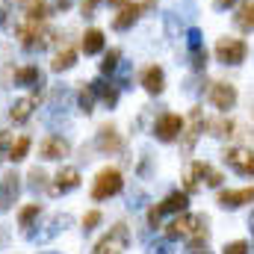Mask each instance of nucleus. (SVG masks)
Wrapping results in <instances>:
<instances>
[{
    "instance_id": "1",
    "label": "nucleus",
    "mask_w": 254,
    "mask_h": 254,
    "mask_svg": "<svg viewBox=\"0 0 254 254\" xmlns=\"http://www.w3.org/2000/svg\"><path fill=\"white\" fill-rule=\"evenodd\" d=\"M210 231H207V216L201 213H181L169 228H166V240H187V243H207Z\"/></svg>"
},
{
    "instance_id": "38",
    "label": "nucleus",
    "mask_w": 254,
    "mask_h": 254,
    "mask_svg": "<svg viewBox=\"0 0 254 254\" xmlns=\"http://www.w3.org/2000/svg\"><path fill=\"white\" fill-rule=\"evenodd\" d=\"M160 219H163V216H160V210H157V207H151V213H148V225H151V228H160Z\"/></svg>"
},
{
    "instance_id": "28",
    "label": "nucleus",
    "mask_w": 254,
    "mask_h": 254,
    "mask_svg": "<svg viewBox=\"0 0 254 254\" xmlns=\"http://www.w3.org/2000/svg\"><path fill=\"white\" fill-rule=\"evenodd\" d=\"M77 104H80V113H92L95 110V89L92 86H86V89H80V95H77Z\"/></svg>"
},
{
    "instance_id": "13",
    "label": "nucleus",
    "mask_w": 254,
    "mask_h": 254,
    "mask_svg": "<svg viewBox=\"0 0 254 254\" xmlns=\"http://www.w3.org/2000/svg\"><path fill=\"white\" fill-rule=\"evenodd\" d=\"M68 151H71V145H68V139H63V136H48L42 142V148H39L42 160H63V157H68Z\"/></svg>"
},
{
    "instance_id": "14",
    "label": "nucleus",
    "mask_w": 254,
    "mask_h": 254,
    "mask_svg": "<svg viewBox=\"0 0 254 254\" xmlns=\"http://www.w3.org/2000/svg\"><path fill=\"white\" fill-rule=\"evenodd\" d=\"M142 89H145L148 95H160V92L166 89V74H163L160 65H151V68L142 71Z\"/></svg>"
},
{
    "instance_id": "20",
    "label": "nucleus",
    "mask_w": 254,
    "mask_h": 254,
    "mask_svg": "<svg viewBox=\"0 0 254 254\" xmlns=\"http://www.w3.org/2000/svg\"><path fill=\"white\" fill-rule=\"evenodd\" d=\"M237 27L240 30H246V33H254V0H249V3H243L240 6V12H237Z\"/></svg>"
},
{
    "instance_id": "35",
    "label": "nucleus",
    "mask_w": 254,
    "mask_h": 254,
    "mask_svg": "<svg viewBox=\"0 0 254 254\" xmlns=\"http://www.w3.org/2000/svg\"><path fill=\"white\" fill-rule=\"evenodd\" d=\"M213 130H216L213 136H231V130H234V122H225V119H222V122H216V125H213Z\"/></svg>"
},
{
    "instance_id": "29",
    "label": "nucleus",
    "mask_w": 254,
    "mask_h": 254,
    "mask_svg": "<svg viewBox=\"0 0 254 254\" xmlns=\"http://www.w3.org/2000/svg\"><path fill=\"white\" fill-rule=\"evenodd\" d=\"M190 63H192L195 71H204V68H207V51H204V45L190 48Z\"/></svg>"
},
{
    "instance_id": "37",
    "label": "nucleus",
    "mask_w": 254,
    "mask_h": 254,
    "mask_svg": "<svg viewBox=\"0 0 254 254\" xmlns=\"http://www.w3.org/2000/svg\"><path fill=\"white\" fill-rule=\"evenodd\" d=\"M9 145H12V136H9L6 130H0V160L9 154Z\"/></svg>"
},
{
    "instance_id": "26",
    "label": "nucleus",
    "mask_w": 254,
    "mask_h": 254,
    "mask_svg": "<svg viewBox=\"0 0 254 254\" xmlns=\"http://www.w3.org/2000/svg\"><path fill=\"white\" fill-rule=\"evenodd\" d=\"M21 6H27V18L30 21H42L45 18V0H15Z\"/></svg>"
},
{
    "instance_id": "45",
    "label": "nucleus",
    "mask_w": 254,
    "mask_h": 254,
    "mask_svg": "<svg viewBox=\"0 0 254 254\" xmlns=\"http://www.w3.org/2000/svg\"><path fill=\"white\" fill-rule=\"evenodd\" d=\"M42 254H57V252H42Z\"/></svg>"
},
{
    "instance_id": "42",
    "label": "nucleus",
    "mask_w": 254,
    "mask_h": 254,
    "mask_svg": "<svg viewBox=\"0 0 254 254\" xmlns=\"http://www.w3.org/2000/svg\"><path fill=\"white\" fill-rule=\"evenodd\" d=\"M68 6H71V0H57V9H60V12H65Z\"/></svg>"
},
{
    "instance_id": "24",
    "label": "nucleus",
    "mask_w": 254,
    "mask_h": 254,
    "mask_svg": "<svg viewBox=\"0 0 254 254\" xmlns=\"http://www.w3.org/2000/svg\"><path fill=\"white\" fill-rule=\"evenodd\" d=\"M74 63H77V51H74V48H63V51L54 57L51 68H54V71H68Z\"/></svg>"
},
{
    "instance_id": "5",
    "label": "nucleus",
    "mask_w": 254,
    "mask_h": 254,
    "mask_svg": "<svg viewBox=\"0 0 254 254\" xmlns=\"http://www.w3.org/2000/svg\"><path fill=\"white\" fill-rule=\"evenodd\" d=\"M222 181H225V178H222V172H216V169H213V166H207V163H195V166H192V172H190V178H187V192H195L201 184L216 190V187H222Z\"/></svg>"
},
{
    "instance_id": "44",
    "label": "nucleus",
    "mask_w": 254,
    "mask_h": 254,
    "mask_svg": "<svg viewBox=\"0 0 254 254\" xmlns=\"http://www.w3.org/2000/svg\"><path fill=\"white\" fill-rule=\"evenodd\" d=\"M110 3H116V6H125L127 0H110Z\"/></svg>"
},
{
    "instance_id": "2",
    "label": "nucleus",
    "mask_w": 254,
    "mask_h": 254,
    "mask_svg": "<svg viewBox=\"0 0 254 254\" xmlns=\"http://www.w3.org/2000/svg\"><path fill=\"white\" fill-rule=\"evenodd\" d=\"M122 187H125L122 172H119V169H113V166H107V169H101V172H98V178H95V184H92V198H95V201H107V198L119 195Z\"/></svg>"
},
{
    "instance_id": "41",
    "label": "nucleus",
    "mask_w": 254,
    "mask_h": 254,
    "mask_svg": "<svg viewBox=\"0 0 254 254\" xmlns=\"http://www.w3.org/2000/svg\"><path fill=\"white\" fill-rule=\"evenodd\" d=\"M237 0H216V9H228V6H234Z\"/></svg>"
},
{
    "instance_id": "3",
    "label": "nucleus",
    "mask_w": 254,
    "mask_h": 254,
    "mask_svg": "<svg viewBox=\"0 0 254 254\" xmlns=\"http://www.w3.org/2000/svg\"><path fill=\"white\" fill-rule=\"evenodd\" d=\"M127 246H130V231H127L125 222L113 225L110 234L104 240H98V246L92 249V254H125Z\"/></svg>"
},
{
    "instance_id": "34",
    "label": "nucleus",
    "mask_w": 254,
    "mask_h": 254,
    "mask_svg": "<svg viewBox=\"0 0 254 254\" xmlns=\"http://www.w3.org/2000/svg\"><path fill=\"white\" fill-rule=\"evenodd\" d=\"M148 254H172V240H160V243H151Z\"/></svg>"
},
{
    "instance_id": "31",
    "label": "nucleus",
    "mask_w": 254,
    "mask_h": 254,
    "mask_svg": "<svg viewBox=\"0 0 254 254\" xmlns=\"http://www.w3.org/2000/svg\"><path fill=\"white\" fill-rule=\"evenodd\" d=\"M252 252V246L246 243V240H234V243H228L225 249H222V254H249Z\"/></svg>"
},
{
    "instance_id": "39",
    "label": "nucleus",
    "mask_w": 254,
    "mask_h": 254,
    "mask_svg": "<svg viewBox=\"0 0 254 254\" xmlns=\"http://www.w3.org/2000/svg\"><path fill=\"white\" fill-rule=\"evenodd\" d=\"M190 254H213V252L207 249V243H192V246H190Z\"/></svg>"
},
{
    "instance_id": "40",
    "label": "nucleus",
    "mask_w": 254,
    "mask_h": 254,
    "mask_svg": "<svg viewBox=\"0 0 254 254\" xmlns=\"http://www.w3.org/2000/svg\"><path fill=\"white\" fill-rule=\"evenodd\" d=\"M6 15H9V3L0 0V24H6Z\"/></svg>"
},
{
    "instance_id": "43",
    "label": "nucleus",
    "mask_w": 254,
    "mask_h": 254,
    "mask_svg": "<svg viewBox=\"0 0 254 254\" xmlns=\"http://www.w3.org/2000/svg\"><path fill=\"white\" fill-rule=\"evenodd\" d=\"M249 225H252V249H254V213H252V219H249Z\"/></svg>"
},
{
    "instance_id": "23",
    "label": "nucleus",
    "mask_w": 254,
    "mask_h": 254,
    "mask_svg": "<svg viewBox=\"0 0 254 254\" xmlns=\"http://www.w3.org/2000/svg\"><path fill=\"white\" fill-rule=\"evenodd\" d=\"M27 151H30V136L12 139V145H9V154H6V160H12V163H21V160L27 157Z\"/></svg>"
},
{
    "instance_id": "10",
    "label": "nucleus",
    "mask_w": 254,
    "mask_h": 254,
    "mask_svg": "<svg viewBox=\"0 0 254 254\" xmlns=\"http://www.w3.org/2000/svg\"><path fill=\"white\" fill-rule=\"evenodd\" d=\"M243 204H254V187H246V190H222L219 192V207L225 210H237Z\"/></svg>"
},
{
    "instance_id": "25",
    "label": "nucleus",
    "mask_w": 254,
    "mask_h": 254,
    "mask_svg": "<svg viewBox=\"0 0 254 254\" xmlns=\"http://www.w3.org/2000/svg\"><path fill=\"white\" fill-rule=\"evenodd\" d=\"M39 216H42V204H27V207L18 213V225H21V228H30Z\"/></svg>"
},
{
    "instance_id": "7",
    "label": "nucleus",
    "mask_w": 254,
    "mask_h": 254,
    "mask_svg": "<svg viewBox=\"0 0 254 254\" xmlns=\"http://www.w3.org/2000/svg\"><path fill=\"white\" fill-rule=\"evenodd\" d=\"M225 163L237 175L254 178V151H249V148H231V151H225Z\"/></svg>"
},
{
    "instance_id": "12",
    "label": "nucleus",
    "mask_w": 254,
    "mask_h": 254,
    "mask_svg": "<svg viewBox=\"0 0 254 254\" xmlns=\"http://www.w3.org/2000/svg\"><path fill=\"white\" fill-rule=\"evenodd\" d=\"M54 181H57V184L51 187V195H65V192H71V190L80 187V172H77L74 166H65V169L57 172Z\"/></svg>"
},
{
    "instance_id": "9",
    "label": "nucleus",
    "mask_w": 254,
    "mask_h": 254,
    "mask_svg": "<svg viewBox=\"0 0 254 254\" xmlns=\"http://www.w3.org/2000/svg\"><path fill=\"white\" fill-rule=\"evenodd\" d=\"M18 195H21V178L15 172H6L0 178V213L12 210L15 201H18Z\"/></svg>"
},
{
    "instance_id": "15",
    "label": "nucleus",
    "mask_w": 254,
    "mask_h": 254,
    "mask_svg": "<svg viewBox=\"0 0 254 254\" xmlns=\"http://www.w3.org/2000/svg\"><path fill=\"white\" fill-rule=\"evenodd\" d=\"M157 210H160V216H166V213H187V207H190V192H172V195H166L160 204H154Z\"/></svg>"
},
{
    "instance_id": "17",
    "label": "nucleus",
    "mask_w": 254,
    "mask_h": 254,
    "mask_svg": "<svg viewBox=\"0 0 254 254\" xmlns=\"http://www.w3.org/2000/svg\"><path fill=\"white\" fill-rule=\"evenodd\" d=\"M139 12H142V6H139V3H125V6H122V12L116 15L113 27H116V30H130V27L136 24Z\"/></svg>"
},
{
    "instance_id": "33",
    "label": "nucleus",
    "mask_w": 254,
    "mask_h": 254,
    "mask_svg": "<svg viewBox=\"0 0 254 254\" xmlns=\"http://www.w3.org/2000/svg\"><path fill=\"white\" fill-rule=\"evenodd\" d=\"M98 225H101V213H98V210H92V213H86V216H83V231H86V234H89V231H95Z\"/></svg>"
},
{
    "instance_id": "8",
    "label": "nucleus",
    "mask_w": 254,
    "mask_h": 254,
    "mask_svg": "<svg viewBox=\"0 0 254 254\" xmlns=\"http://www.w3.org/2000/svg\"><path fill=\"white\" fill-rule=\"evenodd\" d=\"M210 104L216 107V110H222V113H228V110H234V104H237V86L234 83H213L210 86Z\"/></svg>"
},
{
    "instance_id": "18",
    "label": "nucleus",
    "mask_w": 254,
    "mask_h": 254,
    "mask_svg": "<svg viewBox=\"0 0 254 254\" xmlns=\"http://www.w3.org/2000/svg\"><path fill=\"white\" fill-rule=\"evenodd\" d=\"M15 83L18 86H42L45 83V74L36 65H27V68H18L15 71Z\"/></svg>"
},
{
    "instance_id": "32",
    "label": "nucleus",
    "mask_w": 254,
    "mask_h": 254,
    "mask_svg": "<svg viewBox=\"0 0 254 254\" xmlns=\"http://www.w3.org/2000/svg\"><path fill=\"white\" fill-rule=\"evenodd\" d=\"M45 181H48V175H45L42 169H33V172H30V184H27V187H30V190H45Z\"/></svg>"
},
{
    "instance_id": "36",
    "label": "nucleus",
    "mask_w": 254,
    "mask_h": 254,
    "mask_svg": "<svg viewBox=\"0 0 254 254\" xmlns=\"http://www.w3.org/2000/svg\"><path fill=\"white\" fill-rule=\"evenodd\" d=\"M98 3H101V0H83V3H80L83 18H92V15H95V9H98Z\"/></svg>"
},
{
    "instance_id": "30",
    "label": "nucleus",
    "mask_w": 254,
    "mask_h": 254,
    "mask_svg": "<svg viewBox=\"0 0 254 254\" xmlns=\"http://www.w3.org/2000/svg\"><path fill=\"white\" fill-rule=\"evenodd\" d=\"M119 60H122V54H119V51H110V54L104 57V63H101V71H104V74H113V71L119 68Z\"/></svg>"
},
{
    "instance_id": "19",
    "label": "nucleus",
    "mask_w": 254,
    "mask_h": 254,
    "mask_svg": "<svg viewBox=\"0 0 254 254\" xmlns=\"http://www.w3.org/2000/svg\"><path fill=\"white\" fill-rule=\"evenodd\" d=\"M33 110H36V98H21V101H15V104H12L9 119L21 125V122H27V119L33 116Z\"/></svg>"
},
{
    "instance_id": "27",
    "label": "nucleus",
    "mask_w": 254,
    "mask_h": 254,
    "mask_svg": "<svg viewBox=\"0 0 254 254\" xmlns=\"http://www.w3.org/2000/svg\"><path fill=\"white\" fill-rule=\"evenodd\" d=\"M65 225H71V216H54V222H51V228H48L45 234H39L36 240H51V237H57L60 231H65Z\"/></svg>"
},
{
    "instance_id": "6",
    "label": "nucleus",
    "mask_w": 254,
    "mask_h": 254,
    "mask_svg": "<svg viewBox=\"0 0 254 254\" xmlns=\"http://www.w3.org/2000/svg\"><path fill=\"white\" fill-rule=\"evenodd\" d=\"M181 133H184V119L175 116V113H163V116L154 122V136H157L160 142H175Z\"/></svg>"
},
{
    "instance_id": "4",
    "label": "nucleus",
    "mask_w": 254,
    "mask_h": 254,
    "mask_svg": "<svg viewBox=\"0 0 254 254\" xmlns=\"http://www.w3.org/2000/svg\"><path fill=\"white\" fill-rule=\"evenodd\" d=\"M246 54H249V48H246L243 39H231V36H225V39L216 42V57H219V63L222 65H240L243 60H246Z\"/></svg>"
},
{
    "instance_id": "16",
    "label": "nucleus",
    "mask_w": 254,
    "mask_h": 254,
    "mask_svg": "<svg viewBox=\"0 0 254 254\" xmlns=\"http://www.w3.org/2000/svg\"><path fill=\"white\" fill-rule=\"evenodd\" d=\"M201 130H204V116H201V110H192L190 127H184V148H187V151H192V145L198 142Z\"/></svg>"
},
{
    "instance_id": "22",
    "label": "nucleus",
    "mask_w": 254,
    "mask_h": 254,
    "mask_svg": "<svg viewBox=\"0 0 254 254\" xmlns=\"http://www.w3.org/2000/svg\"><path fill=\"white\" fill-rule=\"evenodd\" d=\"M92 89H95V98H101L107 107H116V101H119V89H113V86H110V83H104V80L92 83Z\"/></svg>"
},
{
    "instance_id": "11",
    "label": "nucleus",
    "mask_w": 254,
    "mask_h": 254,
    "mask_svg": "<svg viewBox=\"0 0 254 254\" xmlns=\"http://www.w3.org/2000/svg\"><path fill=\"white\" fill-rule=\"evenodd\" d=\"M95 145H98V151H104V154H119L122 148H125V142H122V136H119V130L113 125H104L98 130V139H95Z\"/></svg>"
},
{
    "instance_id": "21",
    "label": "nucleus",
    "mask_w": 254,
    "mask_h": 254,
    "mask_svg": "<svg viewBox=\"0 0 254 254\" xmlns=\"http://www.w3.org/2000/svg\"><path fill=\"white\" fill-rule=\"evenodd\" d=\"M83 51L92 57V54H101L104 51V33L101 30H86L83 36Z\"/></svg>"
}]
</instances>
